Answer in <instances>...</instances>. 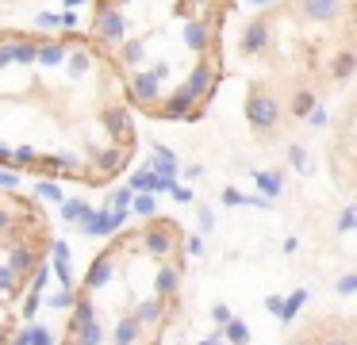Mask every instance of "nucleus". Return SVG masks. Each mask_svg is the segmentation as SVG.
<instances>
[{"label": "nucleus", "instance_id": "1", "mask_svg": "<svg viewBox=\"0 0 357 345\" xmlns=\"http://www.w3.org/2000/svg\"><path fill=\"white\" fill-rule=\"evenodd\" d=\"M135 242L146 250V257L169 261V253H173V257H177L173 265L185 268V261H181V242H185V234H181L177 219H162V215H154L142 230H135Z\"/></svg>", "mask_w": 357, "mask_h": 345}, {"label": "nucleus", "instance_id": "2", "mask_svg": "<svg viewBox=\"0 0 357 345\" xmlns=\"http://www.w3.org/2000/svg\"><path fill=\"white\" fill-rule=\"evenodd\" d=\"M280 119H284V107H280V100L273 96L265 84H254L246 96V123L257 130V138H273L280 127Z\"/></svg>", "mask_w": 357, "mask_h": 345}, {"label": "nucleus", "instance_id": "3", "mask_svg": "<svg viewBox=\"0 0 357 345\" xmlns=\"http://www.w3.org/2000/svg\"><path fill=\"white\" fill-rule=\"evenodd\" d=\"M284 12L303 23H334L338 15L354 12V0H284Z\"/></svg>", "mask_w": 357, "mask_h": 345}, {"label": "nucleus", "instance_id": "4", "mask_svg": "<svg viewBox=\"0 0 357 345\" xmlns=\"http://www.w3.org/2000/svg\"><path fill=\"white\" fill-rule=\"evenodd\" d=\"M162 77L154 69H131L127 77V104L131 107H142V112H154V104L162 100Z\"/></svg>", "mask_w": 357, "mask_h": 345}, {"label": "nucleus", "instance_id": "5", "mask_svg": "<svg viewBox=\"0 0 357 345\" xmlns=\"http://www.w3.org/2000/svg\"><path fill=\"white\" fill-rule=\"evenodd\" d=\"M127 38V15L123 8H108V12H96L93 15V46L100 50H116L119 43Z\"/></svg>", "mask_w": 357, "mask_h": 345}, {"label": "nucleus", "instance_id": "6", "mask_svg": "<svg viewBox=\"0 0 357 345\" xmlns=\"http://www.w3.org/2000/svg\"><path fill=\"white\" fill-rule=\"evenodd\" d=\"M131 153H135V146H108V150L93 153V161H96V173H89L85 181H89V184H108L112 176H119V173L127 169V161H131Z\"/></svg>", "mask_w": 357, "mask_h": 345}, {"label": "nucleus", "instance_id": "7", "mask_svg": "<svg viewBox=\"0 0 357 345\" xmlns=\"http://www.w3.org/2000/svg\"><path fill=\"white\" fill-rule=\"evenodd\" d=\"M242 58H265L273 50V27H269V15H257L246 31H242V43H238Z\"/></svg>", "mask_w": 357, "mask_h": 345}, {"label": "nucleus", "instance_id": "8", "mask_svg": "<svg viewBox=\"0 0 357 345\" xmlns=\"http://www.w3.org/2000/svg\"><path fill=\"white\" fill-rule=\"evenodd\" d=\"M100 119L119 146H135V119H131V107L127 104H108L100 112Z\"/></svg>", "mask_w": 357, "mask_h": 345}, {"label": "nucleus", "instance_id": "9", "mask_svg": "<svg viewBox=\"0 0 357 345\" xmlns=\"http://www.w3.org/2000/svg\"><path fill=\"white\" fill-rule=\"evenodd\" d=\"M123 222H127V211H108V207H100V211H93L85 222H77V230L85 238H112V234L123 230Z\"/></svg>", "mask_w": 357, "mask_h": 345}, {"label": "nucleus", "instance_id": "10", "mask_svg": "<svg viewBox=\"0 0 357 345\" xmlns=\"http://www.w3.org/2000/svg\"><path fill=\"white\" fill-rule=\"evenodd\" d=\"M192 107H196V96L185 89V84H177L173 92H165V96L158 100L150 115H158V119H185V115L192 112Z\"/></svg>", "mask_w": 357, "mask_h": 345}, {"label": "nucleus", "instance_id": "11", "mask_svg": "<svg viewBox=\"0 0 357 345\" xmlns=\"http://www.w3.org/2000/svg\"><path fill=\"white\" fill-rule=\"evenodd\" d=\"M181 276H185V268H177V265H169V261H165V265L158 268V276H154V291H158V299H177V291H181Z\"/></svg>", "mask_w": 357, "mask_h": 345}, {"label": "nucleus", "instance_id": "12", "mask_svg": "<svg viewBox=\"0 0 357 345\" xmlns=\"http://www.w3.org/2000/svg\"><path fill=\"white\" fill-rule=\"evenodd\" d=\"M50 250H54V276L62 288H77L73 284V268H70V245L62 238H50Z\"/></svg>", "mask_w": 357, "mask_h": 345}, {"label": "nucleus", "instance_id": "13", "mask_svg": "<svg viewBox=\"0 0 357 345\" xmlns=\"http://www.w3.org/2000/svg\"><path fill=\"white\" fill-rule=\"evenodd\" d=\"M354 66H357V54L354 46H338V54H334L331 61H326V69H331V81H349L354 77Z\"/></svg>", "mask_w": 357, "mask_h": 345}, {"label": "nucleus", "instance_id": "14", "mask_svg": "<svg viewBox=\"0 0 357 345\" xmlns=\"http://www.w3.org/2000/svg\"><path fill=\"white\" fill-rule=\"evenodd\" d=\"M112 345H142V326L131 319V314H123V319L116 322V330H112Z\"/></svg>", "mask_w": 357, "mask_h": 345}, {"label": "nucleus", "instance_id": "15", "mask_svg": "<svg viewBox=\"0 0 357 345\" xmlns=\"http://www.w3.org/2000/svg\"><path fill=\"white\" fill-rule=\"evenodd\" d=\"M319 104L315 89H292V96H288V115L292 119H307V112Z\"/></svg>", "mask_w": 357, "mask_h": 345}, {"label": "nucleus", "instance_id": "16", "mask_svg": "<svg viewBox=\"0 0 357 345\" xmlns=\"http://www.w3.org/2000/svg\"><path fill=\"white\" fill-rule=\"evenodd\" d=\"M303 303H307V288L288 291V296H284V303H280V314H277V319H280V322H292L296 314L303 311Z\"/></svg>", "mask_w": 357, "mask_h": 345}, {"label": "nucleus", "instance_id": "17", "mask_svg": "<svg viewBox=\"0 0 357 345\" xmlns=\"http://www.w3.org/2000/svg\"><path fill=\"white\" fill-rule=\"evenodd\" d=\"M254 181H257V188L265 192V199H277L280 192H284V176H280L277 169H269V173H254Z\"/></svg>", "mask_w": 357, "mask_h": 345}, {"label": "nucleus", "instance_id": "18", "mask_svg": "<svg viewBox=\"0 0 357 345\" xmlns=\"http://www.w3.org/2000/svg\"><path fill=\"white\" fill-rule=\"evenodd\" d=\"M89 215H93V207H89L81 196H77V199H62V219H66V222H73V227H77V222L89 219Z\"/></svg>", "mask_w": 357, "mask_h": 345}, {"label": "nucleus", "instance_id": "19", "mask_svg": "<svg viewBox=\"0 0 357 345\" xmlns=\"http://www.w3.org/2000/svg\"><path fill=\"white\" fill-rule=\"evenodd\" d=\"M131 211L142 215V219H154V215H158L154 192H135V196H131Z\"/></svg>", "mask_w": 357, "mask_h": 345}, {"label": "nucleus", "instance_id": "20", "mask_svg": "<svg viewBox=\"0 0 357 345\" xmlns=\"http://www.w3.org/2000/svg\"><path fill=\"white\" fill-rule=\"evenodd\" d=\"M223 337H227L231 345H250V326H246L242 319H231V322L223 326Z\"/></svg>", "mask_w": 357, "mask_h": 345}, {"label": "nucleus", "instance_id": "21", "mask_svg": "<svg viewBox=\"0 0 357 345\" xmlns=\"http://www.w3.org/2000/svg\"><path fill=\"white\" fill-rule=\"evenodd\" d=\"M127 188H131V192H154V188H158V176L150 173V169H135Z\"/></svg>", "mask_w": 357, "mask_h": 345}, {"label": "nucleus", "instance_id": "22", "mask_svg": "<svg viewBox=\"0 0 357 345\" xmlns=\"http://www.w3.org/2000/svg\"><path fill=\"white\" fill-rule=\"evenodd\" d=\"M131 196H135L131 188H116V192L108 196V204H104V207H108V211H127V207H131Z\"/></svg>", "mask_w": 357, "mask_h": 345}, {"label": "nucleus", "instance_id": "23", "mask_svg": "<svg viewBox=\"0 0 357 345\" xmlns=\"http://www.w3.org/2000/svg\"><path fill=\"white\" fill-rule=\"evenodd\" d=\"M35 192H39L43 199H50V204H62V199H66V196H62V188H58L54 181H39V188H35Z\"/></svg>", "mask_w": 357, "mask_h": 345}, {"label": "nucleus", "instance_id": "24", "mask_svg": "<svg viewBox=\"0 0 357 345\" xmlns=\"http://www.w3.org/2000/svg\"><path fill=\"white\" fill-rule=\"evenodd\" d=\"M73 299H77V288H62L54 296H47V303L50 307H73Z\"/></svg>", "mask_w": 357, "mask_h": 345}, {"label": "nucleus", "instance_id": "25", "mask_svg": "<svg viewBox=\"0 0 357 345\" xmlns=\"http://www.w3.org/2000/svg\"><path fill=\"white\" fill-rule=\"evenodd\" d=\"M39 303H43V296H35V291H27L24 307H20V319H24V322H31V319H35V311H39Z\"/></svg>", "mask_w": 357, "mask_h": 345}, {"label": "nucleus", "instance_id": "26", "mask_svg": "<svg viewBox=\"0 0 357 345\" xmlns=\"http://www.w3.org/2000/svg\"><path fill=\"white\" fill-rule=\"evenodd\" d=\"M288 165L292 169H307V150H303V146H288Z\"/></svg>", "mask_w": 357, "mask_h": 345}, {"label": "nucleus", "instance_id": "27", "mask_svg": "<svg viewBox=\"0 0 357 345\" xmlns=\"http://www.w3.org/2000/svg\"><path fill=\"white\" fill-rule=\"evenodd\" d=\"M307 123H311V127H326V123H331V115H326V107H323V104H315V107L307 112Z\"/></svg>", "mask_w": 357, "mask_h": 345}, {"label": "nucleus", "instance_id": "28", "mask_svg": "<svg viewBox=\"0 0 357 345\" xmlns=\"http://www.w3.org/2000/svg\"><path fill=\"white\" fill-rule=\"evenodd\" d=\"M31 345H58V342H54V334H50L47 326H35L31 330Z\"/></svg>", "mask_w": 357, "mask_h": 345}, {"label": "nucleus", "instance_id": "29", "mask_svg": "<svg viewBox=\"0 0 357 345\" xmlns=\"http://www.w3.org/2000/svg\"><path fill=\"white\" fill-rule=\"evenodd\" d=\"M196 211H200V230L204 234H211V230H215V215H211V207H196Z\"/></svg>", "mask_w": 357, "mask_h": 345}, {"label": "nucleus", "instance_id": "30", "mask_svg": "<svg viewBox=\"0 0 357 345\" xmlns=\"http://www.w3.org/2000/svg\"><path fill=\"white\" fill-rule=\"evenodd\" d=\"M181 250H185L188 257H200V253H204V238H185V242H181Z\"/></svg>", "mask_w": 357, "mask_h": 345}, {"label": "nucleus", "instance_id": "31", "mask_svg": "<svg viewBox=\"0 0 357 345\" xmlns=\"http://www.w3.org/2000/svg\"><path fill=\"white\" fill-rule=\"evenodd\" d=\"M211 319H215L219 326H227V322H231L234 314H231V307H227V303H215V307H211Z\"/></svg>", "mask_w": 357, "mask_h": 345}, {"label": "nucleus", "instance_id": "32", "mask_svg": "<svg viewBox=\"0 0 357 345\" xmlns=\"http://www.w3.org/2000/svg\"><path fill=\"white\" fill-rule=\"evenodd\" d=\"M223 204L227 207H242V204H246V196H242L238 188H223Z\"/></svg>", "mask_w": 357, "mask_h": 345}, {"label": "nucleus", "instance_id": "33", "mask_svg": "<svg viewBox=\"0 0 357 345\" xmlns=\"http://www.w3.org/2000/svg\"><path fill=\"white\" fill-rule=\"evenodd\" d=\"M169 196L177 199V204H192V199H196V192H192V188H185V184H177V188H173Z\"/></svg>", "mask_w": 357, "mask_h": 345}, {"label": "nucleus", "instance_id": "34", "mask_svg": "<svg viewBox=\"0 0 357 345\" xmlns=\"http://www.w3.org/2000/svg\"><path fill=\"white\" fill-rule=\"evenodd\" d=\"M31 330H35V322H27V326L20 330L16 337H12V345H31Z\"/></svg>", "mask_w": 357, "mask_h": 345}, {"label": "nucleus", "instance_id": "35", "mask_svg": "<svg viewBox=\"0 0 357 345\" xmlns=\"http://www.w3.org/2000/svg\"><path fill=\"white\" fill-rule=\"evenodd\" d=\"M35 23H39V27H50V31H54V27H62L54 12H39V20H35Z\"/></svg>", "mask_w": 357, "mask_h": 345}, {"label": "nucleus", "instance_id": "36", "mask_svg": "<svg viewBox=\"0 0 357 345\" xmlns=\"http://www.w3.org/2000/svg\"><path fill=\"white\" fill-rule=\"evenodd\" d=\"M354 288H357V276H354V273H346V276L338 280V291H342V296H349Z\"/></svg>", "mask_w": 357, "mask_h": 345}, {"label": "nucleus", "instance_id": "37", "mask_svg": "<svg viewBox=\"0 0 357 345\" xmlns=\"http://www.w3.org/2000/svg\"><path fill=\"white\" fill-rule=\"evenodd\" d=\"M20 184V173H0V188H16Z\"/></svg>", "mask_w": 357, "mask_h": 345}, {"label": "nucleus", "instance_id": "38", "mask_svg": "<svg viewBox=\"0 0 357 345\" xmlns=\"http://www.w3.org/2000/svg\"><path fill=\"white\" fill-rule=\"evenodd\" d=\"M349 227H354V207H346L342 219H338V230H349Z\"/></svg>", "mask_w": 357, "mask_h": 345}, {"label": "nucleus", "instance_id": "39", "mask_svg": "<svg viewBox=\"0 0 357 345\" xmlns=\"http://www.w3.org/2000/svg\"><path fill=\"white\" fill-rule=\"evenodd\" d=\"M280 303H284V296H269V299H265V307H269L273 314H280Z\"/></svg>", "mask_w": 357, "mask_h": 345}, {"label": "nucleus", "instance_id": "40", "mask_svg": "<svg viewBox=\"0 0 357 345\" xmlns=\"http://www.w3.org/2000/svg\"><path fill=\"white\" fill-rule=\"evenodd\" d=\"M8 337H12V326L8 322H0V345H8Z\"/></svg>", "mask_w": 357, "mask_h": 345}, {"label": "nucleus", "instance_id": "41", "mask_svg": "<svg viewBox=\"0 0 357 345\" xmlns=\"http://www.w3.org/2000/svg\"><path fill=\"white\" fill-rule=\"evenodd\" d=\"M185 173H188V181H196V176H204V165H188Z\"/></svg>", "mask_w": 357, "mask_h": 345}, {"label": "nucleus", "instance_id": "42", "mask_svg": "<svg viewBox=\"0 0 357 345\" xmlns=\"http://www.w3.org/2000/svg\"><path fill=\"white\" fill-rule=\"evenodd\" d=\"M284 345H311V342H307V337H303V334H296V337H288Z\"/></svg>", "mask_w": 357, "mask_h": 345}, {"label": "nucleus", "instance_id": "43", "mask_svg": "<svg viewBox=\"0 0 357 345\" xmlns=\"http://www.w3.org/2000/svg\"><path fill=\"white\" fill-rule=\"evenodd\" d=\"M81 4H89V0H66V8H70V12H77Z\"/></svg>", "mask_w": 357, "mask_h": 345}]
</instances>
